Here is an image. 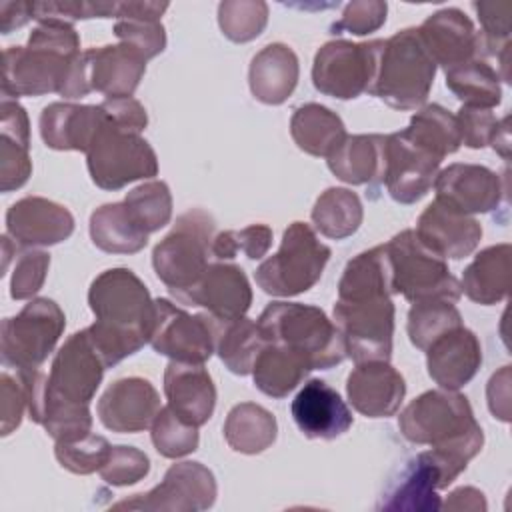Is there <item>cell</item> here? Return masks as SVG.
Segmentation results:
<instances>
[{"mask_svg": "<svg viewBox=\"0 0 512 512\" xmlns=\"http://www.w3.org/2000/svg\"><path fill=\"white\" fill-rule=\"evenodd\" d=\"M490 146L504 158H510V116H504L498 120V126L494 130V136L490 140Z\"/></svg>", "mask_w": 512, "mask_h": 512, "instance_id": "obj_64", "label": "cell"}, {"mask_svg": "<svg viewBox=\"0 0 512 512\" xmlns=\"http://www.w3.org/2000/svg\"><path fill=\"white\" fill-rule=\"evenodd\" d=\"M290 410L298 430L312 440H334L354 422L342 396L320 378L308 380L298 390Z\"/></svg>", "mask_w": 512, "mask_h": 512, "instance_id": "obj_22", "label": "cell"}, {"mask_svg": "<svg viewBox=\"0 0 512 512\" xmlns=\"http://www.w3.org/2000/svg\"><path fill=\"white\" fill-rule=\"evenodd\" d=\"M434 76L436 64L418 28H404L384 40L370 96L396 110H416L426 102Z\"/></svg>", "mask_w": 512, "mask_h": 512, "instance_id": "obj_4", "label": "cell"}, {"mask_svg": "<svg viewBox=\"0 0 512 512\" xmlns=\"http://www.w3.org/2000/svg\"><path fill=\"white\" fill-rule=\"evenodd\" d=\"M82 56L90 90L108 98L132 96L146 72V58L122 42L88 48Z\"/></svg>", "mask_w": 512, "mask_h": 512, "instance_id": "obj_27", "label": "cell"}, {"mask_svg": "<svg viewBox=\"0 0 512 512\" xmlns=\"http://www.w3.org/2000/svg\"><path fill=\"white\" fill-rule=\"evenodd\" d=\"M334 324L340 330L346 356L356 364L368 360H390L394 304L388 296L336 300Z\"/></svg>", "mask_w": 512, "mask_h": 512, "instance_id": "obj_11", "label": "cell"}, {"mask_svg": "<svg viewBox=\"0 0 512 512\" xmlns=\"http://www.w3.org/2000/svg\"><path fill=\"white\" fill-rule=\"evenodd\" d=\"M216 478L200 462L172 464L164 480L146 494H134L130 500L114 504V508L128 510H170V512H196L206 510L216 502Z\"/></svg>", "mask_w": 512, "mask_h": 512, "instance_id": "obj_14", "label": "cell"}, {"mask_svg": "<svg viewBox=\"0 0 512 512\" xmlns=\"http://www.w3.org/2000/svg\"><path fill=\"white\" fill-rule=\"evenodd\" d=\"M66 326L64 312L50 298H32L0 328L2 362L16 370L40 368L58 344Z\"/></svg>", "mask_w": 512, "mask_h": 512, "instance_id": "obj_9", "label": "cell"}, {"mask_svg": "<svg viewBox=\"0 0 512 512\" xmlns=\"http://www.w3.org/2000/svg\"><path fill=\"white\" fill-rule=\"evenodd\" d=\"M272 244V228L266 224H250L242 230L218 232L212 242L214 260H232L238 252L250 260H260Z\"/></svg>", "mask_w": 512, "mask_h": 512, "instance_id": "obj_47", "label": "cell"}, {"mask_svg": "<svg viewBox=\"0 0 512 512\" xmlns=\"http://www.w3.org/2000/svg\"><path fill=\"white\" fill-rule=\"evenodd\" d=\"M0 114H2V124H0L2 136H8L20 142L22 146L30 148V122H28L26 110L14 98L2 96Z\"/></svg>", "mask_w": 512, "mask_h": 512, "instance_id": "obj_59", "label": "cell"}, {"mask_svg": "<svg viewBox=\"0 0 512 512\" xmlns=\"http://www.w3.org/2000/svg\"><path fill=\"white\" fill-rule=\"evenodd\" d=\"M510 244H496L484 248L464 268L460 290L476 304H498L510 290Z\"/></svg>", "mask_w": 512, "mask_h": 512, "instance_id": "obj_32", "label": "cell"}, {"mask_svg": "<svg viewBox=\"0 0 512 512\" xmlns=\"http://www.w3.org/2000/svg\"><path fill=\"white\" fill-rule=\"evenodd\" d=\"M388 6L380 0H356L346 4L342 18L332 26L334 32H350L356 36L370 34L386 22Z\"/></svg>", "mask_w": 512, "mask_h": 512, "instance_id": "obj_54", "label": "cell"}, {"mask_svg": "<svg viewBox=\"0 0 512 512\" xmlns=\"http://www.w3.org/2000/svg\"><path fill=\"white\" fill-rule=\"evenodd\" d=\"M488 408L494 418L508 422L510 420V366H502L496 374H492L488 388Z\"/></svg>", "mask_w": 512, "mask_h": 512, "instance_id": "obj_60", "label": "cell"}, {"mask_svg": "<svg viewBox=\"0 0 512 512\" xmlns=\"http://www.w3.org/2000/svg\"><path fill=\"white\" fill-rule=\"evenodd\" d=\"M400 132L412 144L430 152L438 160H444L448 154H454L462 146L456 116L440 104L422 106L410 118V124Z\"/></svg>", "mask_w": 512, "mask_h": 512, "instance_id": "obj_38", "label": "cell"}, {"mask_svg": "<svg viewBox=\"0 0 512 512\" xmlns=\"http://www.w3.org/2000/svg\"><path fill=\"white\" fill-rule=\"evenodd\" d=\"M28 146L0 136V190L10 192L24 186L32 174V162Z\"/></svg>", "mask_w": 512, "mask_h": 512, "instance_id": "obj_55", "label": "cell"}, {"mask_svg": "<svg viewBox=\"0 0 512 512\" xmlns=\"http://www.w3.org/2000/svg\"><path fill=\"white\" fill-rule=\"evenodd\" d=\"M160 396L150 380L128 376L112 382L98 400V418L104 428L134 434L152 426L160 412Z\"/></svg>", "mask_w": 512, "mask_h": 512, "instance_id": "obj_18", "label": "cell"}, {"mask_svg": "<svg viewBox=\"0 0 512 512\" xmlns=\"http://www.w3.org/2000/svg\"><path fill=\"white\" fill-rule=\"evenodd\" d=\"M458 326H462V316L448 300L414 302L406 324L408 338L418 350H426L436 338Z\"/></svg>", "mask_w": 512, "mask_h": 512, "instance_id": "obj_42", "label": "cell"}, {"mask_svg": "<svg viewBox=\"0 0 512 512\" xmlns=\"http://www.w3.org/2000/svg\"><path fill=\"white\" fill-rule=\"evenodd\" d=\"M278 424L272 412L254 402L236 404L224 422L228 446L240 454H260L276 440Z\"/></svg>", "mask_w": 512, "mask_h": 512, "instance_id": "obj_37", "label": "cell"}, {"mask_svg": "<svg viewBox=\"0 0 512 512\" xmlns=\"http://www.w3.org/2000/svg\"><path fill=\"white\" fill-rule=\"evenodd\" d=\"M34 18V2H0V32L8 34Z\"/></svg>", "mask_w": 512, "mask_h": 512, "instance_id": "obj_61", "label": "cell"}, {"mask_svg": "<svg viewBox=\"0 0 512 512\" xmlns=\"http://www.w3.org/2000/svg\"><path fill=\"white\" fill-rule=\"evenodd\" d=\"M450 484L452 482L448 480L438 458L432 454V450H426L402 466L400 474L384 492L378 508L400 512H436L442 506L438 490L448 488Z\"/></svg>", "mask_w": 512, "mask_h": 512, "instance_id": "obj_19", "label": "cell"}, {"mask_svg": "<svg viewBox=\"0 0 512 512\" xmlns=\"http://www.w3.org/2000/svg\"><path fill=\"white\" fill-rule=\"evenodd\" d=\"M384 246L394 294H402L412 304L422 300H460V282L450 274L446 260L426 248L414 230L398 232Z\"/></svg>", "mask_w": 512, "mask_h": 512, "instance_id": "obj_6", "label": "cell"}, {"mask_svg": "<svg viewBox=\"0 0 512 512\" xmlns=\"http://www.w3.org/2000/svg\"><path fill=\"white\" fill-rule=\"evenodd\" d=\"M168 8L166 2H118L116 4V18L122 16H138V18H152L160 20L164 10Z\"/></svg>", "mask_w": 512, "mask_h": 512, "instance_id": "obj_63", "label": "cell"}, {"mask_svg": "<svg viewBox=\"0 0 512 512\" xmlns=\"http://www.w3.org/2000/svg\"><path fill=\"white\" fill-rule=\"evenodd\" d=\"M330 172L346 184L384 182L386 164V136L382 134H354L346 136L342 144L326 158Z\"/></svg>", "mask_w": 512, "mask_h": 512, "instance_id": "obj_30", "label": "cell"}, {"mask_svg": "<svg viewBox=\"0 0 512 512\" xmlns=\"http://www.w3.org/2000/svg\"><path fill=\"white\" fill-rule=\"evenodd\" d=\"M150 438L156 452L164 458H182L198 448V428L180 420L170 406H162L150 426Z\"/></svg>", "mask_w": 512, "mask_h": 512, "instance_id": "obj_45", "label": "cell"}, {"mask_svg": "<svg viewBox=\"0 0 512 512\" xmlns=\"http://www.w3.org/2000/svg\"><path fill=\"white\" fill-rule=\"evenodd\" d=\"M418 34L436 66L444 70L474 60L480 54L478 32L472 20L458 8H444L430 14Z\"/></svg>", "mask_w": 512, "mask_h": 512, "instance_id": "obj_25", "label": "cell"}, {"mask_svg": "<svg viewBox=\"0 0 512 512\" xmlns=\"http://www.w3.org/2000/svg\"><path fill=\"white\" fill-rule=\"evenodd\" d=\"M150 346L170 360L204 364L216 352V322L210 314H188L166 298H156Z\"/></svg>", "mask_w": 512, "mask_h": 512, "instance_id": "obj_13", "label": "cell"}, {"mask_svg": "<svg viewBox=\"0 0 512 512\" xmlns=\"http://www.w3.org/2000/svg\"><path fill=\"white\" fill-rule=\"evenodd\" d=\"M28 46L44 48L60 56L74 58L80 54V38L70 22L64 20H38V26L28 38Z\"/></svg>", "mask_w": 512, "mask_h": 512, "instance_id": "obj_53", "label": "cell"}, {"mask_svg": "<svg viewBox=\"0 0 512 512\" xmlns=\"http://www.w3.org/2000/svg\"><path fill=\"white\" fill-rule=\"evenodd\" d=\"M26 410V396L18 378L10 374L0 376V434L8 436L20 426Z\"/></svg>", "mask_w": 512, "mask_h": 512, "instance_id": "obj_57", "label": "cell"}, {"mask_svg": "<svg viewBox=\"0 0 512 512\" xmlns=\"http://www.w3.org/2000/svg\"><path fill=\"white\" fill-rule=\"evenodd\" d=\"M310 216L322 236L342 240L360 228L364 210L356 192L348 188H328L314 202Z\"/></svg>", "mask_w": 512, "mask_h": 512, "instance_id": "obj_41", "label": "cell"}, {"mask_svg": "<svg viewBox=\"0 0 512 512\" xmlns=\"http://www.w3.org/2000/svg\"><path fill=\"white\" fill-rule=\"evenodd\" d=\"M50 268V254L24 248L16 254V264L10 280V296L14 300H30L44 284Z\"/></svg>", "mask_w": 512, "mask_h": 512, "instance_id": "obj_51", "label": "cell"}, {"mask_svg": "<svg viewBox=\"0 0 512 512\" xmlns=\"http://www.w3.org/2000/svg\"><path fill=\"white\" fill-rule=\"evenodd\" d=\"M184 304L202 306L216 320L242 318L252 304V288L236 264L214 262L204 276L180 298Z\"/></svg>", "mask_w": 512, "mask_h": 512, "instance_id": "obj_21", "label": "cell"}, {"mask_svg": "<svg viewBox=\"0 0 512 512\" xmlns=\"http://www.w3.org/2000/svg\"><path fill=\"white\" fill-rule=\"evenodd\" d=\"M110 442L104 436L88 434L76 442H56L54 456L62 468L72 474L100 472L110 456Z\"/></svg>", "mask_w": 512, "mask_h": 512, "instance_id": "obj_49", "label": "cell"}, {"mask_svg": "<svg viewBox=\"0 0 512 512\" xmlns=\"http://www.w3.org/2000/svg\"><path fill=\"white\" fill-rule=\"evenodd\" d=\"M400 434L412 444H428L450 482L482 450L484 432L466 396L456 390H428L398 416Z\"/></svg>", "mask_w": 512, "mask_h": 512, "instance_id": "obj_2", "label": "cell"}, {"mask_svg": "<svg viewBox=\"0 0 512 512\" xmlns=\"http://www.w3.org/2000/svg\"><path fill=\"white\" fill-rule=\"evenodd\" d=\"M78 56L68 58L32 46L6 48L2 96L16 100L18 96H42L48 92H60L64 78Z\"/></svg>", "mask_w": 512, "mask_h": 512, "instance_id": "obj_15", "label": "cell"}, {"mask_svg": "<svg viewBox=\"0 0 512 512\" xmlns=\"http://www.w3.org/2000/svg\"><path fill=\"white\" fill-rule=\"evenodd\" d=\"M392 272L386 246H374L348 260L340 282L338 300H362L374 296H392Z\"/></svg>", "mask_w": 512, "mask_h": 512, "instance_id": "obj_35", "label": "cell"}, {"mask_svg": "<svg viewBox=\"0 0 512 512\" xmlns=\"http://www.w3.org/2000/svg\"><path fill=\"white\" fill-rule=\"evenodd\" d=\"M164 394L170 410L186 424L198 428L212 418L216 386L204 364L170 360L164 370Z\"/></svg>", "mask_w": 512, "mask_h": 512, "instance_id": "obj_28", "label": "cell"}, {"mask_svg": "<svg viewBox=\"0 0 512 512\" xmlns=\"http://www.w3.org/2000/svg\"><path fill=\"white\" fill-rule=\"evenodd\" d=\"M122 202L146 234H152L170 222L172 194L168 184L162 180H150L136 186Z\"/></svg>", "mask_w": 512, "mask_h": 512, "instance_id": "obj_43", "label": "cell"}, {"mask_svg": "<svg viewBox=\"0 0 512 512\" xmlns=\"http://www.w3.org/2000/svg\"><path fill=\"white\" fill-rule=\"evenodd\" d=\"M150 472L148 456L134 446H112L110 456L100 468L104 482L112 486H130Z\"/></svg>", "mask_w": 512, "mask_h": 512, "instance_id": "obj_52", "label": "cell"}, {"mask_svg": "<svg viewBox=\"0 0 512 512\" xmlns=\"http://www.w3.org/2000/svg\"><path fill=\"white\" fill-rule=\"evenodd\" d=\"M100 106L108 114L110 122L116 124L118 128L126 130V132L140 134L146 128V124H148V116H146L144 106L136 98H132V96L106 98Z\"/></svg>", "mask_w": 512, "mask_h": 512, "instance_id": "obj_58", "label": "cell"}, {"mask_svg": "<svg viewBox=\"0 0 512 512\" xmlns=\"http://www.w3.org/2000/svg\"><path fill=\"white\" fill-rule=\"evenodd\" d=\"M424 352L430 378L444 390L468 384L482 364L480 340L464 324L436 338Z\"/></svg>", "mask_w": 512, "mask_h": 512, "instance_id": "obj_26", "label": "cell"}, {"mask_svg": "<svg viewBox=\"0 0 512 512\" xmlns=\"http://www.w3.org/2000/svg\"><path fill=\"white\" fill-rule=\"evenodd\" d=\"M256 324L264 342L282 344L302 354L314 370H328L346 358L340 330L318 306L272 302Z\"/></svg>", "mask_w": 512, "mask_h": 512, "instance_id": "obj_3", "label": "cell"}, {"mask_svg": "<svg viewBox=\"0 0 512 512\" xmlns=\"http://www.w3.org/2000/svg\"><path fill=\"white\" fill-rule=\"evenodd\" d=\"M290 134L296 146L310 154L328 158L348 136L342 118L322 104H304L290 118Z\"/></svg>", "mask_w": 512, "mask_h": 512, "instance_id": "obj_33", "label": "cell"}, {"mask_svg": "<svg viewBox=\"0 0 512 512\" xmlns=\"http://www.w3.org/2000/svg\"><path fill=\"white\" fill-rule=\"evenodd\" d=\"M434 190L436 200L468 216L496 210L506 194L500 174L480 164L460 162L438 172Z\"/></svg>", "mask_w": 512, "mask_h": 512, "instance_id": "obj_17", "label": "cell"}, {"mask_svg": "<svg viewBox=\"0 0 512 512\" xmlns=\"http://www.w3.org/2000/svg\"><path fill=\"white\" fill-rule=\"evenodd\" d=\"M88 304L96 316L86 328L106 366H114L150 342L156 306L144 282L128 268L98 274L88 290Z\"/></svg>", "mask_w": 512, "mask_h": 512, "instance_id": "obj_1", "label": "cell"}, {"mask_svg": "<svg viewBox=\"0 0 512 512\" xmlns=\"http://www.w3.org/2000/svg\"><path fill=\"white\" fill-rule=\"evenodd\" d=\"M40 426L56 442H76L90 434L92 414L88 404L46 402L42 408Z\"/></svg>", "mask_w": 512, "mask_h": 512, "instance_id": "obj_46", "label": "cell"}, {"mask_svg": "<svg viewBox=\"0 0 512 512\" xmlns=\"http://www.w3.org/2000/svg\"><path fill=\"white\" fill-rule=\"evenodd\" d=\"M444 510H474V512H484L486 510V498L480 490L472 486H462L456 488L454 492L448 494L446 502L440 506Z\"/></svg>", "mask_w": 512, "mask_h": 512, "instance_id": "obj_62", "label": "cell"}, {"mask_svg": "<svg viewBox=\"0 0 512 512\" xmlns=\"http://www.w3.org/2000/svg\"><path fill=\"white\" fill-rule=\"evenodd\" d=\"M106 368L108 366L94 348L86 328L74 332L58 348L52 360L38 416L34 422L40 424L42 408L46 402H70L90 406V400L94 398Z\"/></svg>", "mask_w": 512, "mask_h": 512, "instance_id": "obj_12", "label": "cell"}, {"mask_svg": "<svg viewBox=\"0 0 512 512\" xmlns=\"http://www.w3.org/2000/svg\"><path fill=\"white\" fill-rule=\"evenodd\" d=\"M298 72V58L290 46L280 42L268 44L250 62V92L264 104H282L294 92Z\"/></svg>", "mask_w": 512, "mask_h": 512, "instance_id": "obj_31", "label": "cell"}, {"mask_svg": "<svg viewBox=\"0 0 512 512\" xmlns=\"http://www.w3.org/2000/svg\"><path fill=\"white\" fill-rule=\"evenodd\" d=\"M74 216L68 208L42 196H26L6 212V234L24 248L54 246L70 238Z\"/></svg>", "mask_w": 512, "mask_h": 512, "instance_id": "obj_20", "label": "cell"}, {"mask_svg": "<svg viewBox=\"0 0 512 512\" xmlns=\"http://www.w3.org/2000/svg\"><path fill=\"white\" fill-rule=\"evenodd\" d=\"M214 232V218L200 208H192L180 214L174 228L154 246V272L176 300H180L212 264Z\"/></svg>", "mask_w": 512, "mask_h": 512, "instance_id": "obj_5", "label": "cell"}, {"mask_svg": "<svg viewBox=\"0 0 512 512\" xmlns=\"http://www.w3.org/2000/svg\"><path fill=\"white\" fill-rule=\"evenodd\" d=\"M86 164L92 182L102 190H120L134 180L158 174V158L148 140L118 128L108 114L86 150Z\"/></svg>", "mask_w": 512, "mask_h": 512, "instance_id": "obj_8", "label": "cell"}, {"mask_svg": "<svg viewBox=\"0 0 512 512\" xmlns=\"http://www.w3.org/2000/svg\"><path fill=\"white\" fill-rule=\"evenodd\" d=\"M384 40L350 42L330 40L314 56L312 82L314 88L338 100H354L370 94L382 52Z\"/></svg>", "mask_w": 512, "mask_h": 512, "instance_id": "obj_10", "label": "cell"}, {"mask_svg": "<svg viewBox=\"0 0 512 512\" xmlns=\"http://www.w3.org/2000/svg\"><path fill=\"white\" fill-rule=\"evenodd\" d=\"M440 162L430 152L412 144L402 132L386 136L384 184L392 200L414 204L424 198L438 176Z\"/></svg>", "mask_w": 512, "mask_h": 512, "instance_id": "obj_16", "label": "cell"}, {"mask_svg": "<svg viewBox=\"0 0 512 512\" xmlns=\"http://www.w3.org/2000/svg\"><path fill=\"white\" fill-rule=\"evenodd\" d=\"M216 352L224 366L238 374H252L258 352L266 344L258 324L246 316L236 320H216Z\"/></svg>", "mask_w": 512, "mask_h": 512, "instance_id": "obj_39", "label": "cell"}, {"mask_svg": "<svg viewBox=\"0 0 512 512\" xmlns=\"http://www.w3.org/2000/svg\"><path fill=\"white\" fill-rule=\"evenodd\" d=\"M114 34L122 44L140 52L146 60L158 56L166 48V32L160 20L122 16L116 18Z\"/></svg>", "mask_w": 512, "mask_h": 512, "instance_id": "obj_50", "label": "cell"}, {"mask_svg": "<svg viewBox=\"0 0 512 512\" xmlns=\"http://www.w3.org/2000/svg\"><path fill=\"white\" fill-rule=\"evenodd\" d=\"M310 370L314 368L302 354L282 344L266 342L252 366V378L256 388L266 396L284 398L304 380Z\"/></svg>", "mask_w": 512, "mask_h": 512, "instance_id": "obj_34", "label": "cell"}, {"mask_svg": "<svg viewBox=\"0 0 512 512\" xmlns=\"http://www.w3.org/2000/svg\"><path fill=\"white\" fill-rule=\"evenodd\" d=\"M446 86L462 106L492 110L502 100L498 72L484 60H468L448 68Z\"/></svg>", "mask_w": 512, "mask_h": 512, "instance_id": "obj_40", "label": "cell"}, {"mask_svg": "<svg viewBox=\"0 0 512 512\" xmlns=\"http://www.w3.org/2000/svg\"><path fill=\"white\" fill-rule=\"evenodd\" d=\"M346 394L356 412L368 418H388L398 412L406 382L388 360H368L348 374Z\"/></svg>", "mask_w": 512, "mask_h": 512, "instance_id": "obj_23", "label": "cell"}, {"mask_svg": "<svg viewBox=\"0 0 512 512\" xmlns=\"http://www.w3.org/2000/svg\"><path fill=\"white\" fill-rule=\"evenodd\" d=\"M472 8L480 20V54L500 56L502 50L510 48V14L512 2H474Z\"/></svg>", "mask_w": 512, "mask_h": 512, "instance_id": "obj_48", "label": "cell"}, {"mask_svg": "<svg viewBox=\"0 0 512 512\" xmlns=\"http://www.w3.org/2000/svg\"><path fill=\"white\" fill-rule=\"evenodd\" d=\"M330 254L312 226L292 222L282 234L278 252L256 268V284L272 296L302 294L320 280Z\"/></svg>", "mask_w": 512, "mask_h": 512, "instance_id": "obj_7", "label": "cell"}, {"mask_svg": "<svg viewBox=\"0 0 512 512\" xmlns=\"http://www.w3.org/2000/svg\"><path fill=\"white\" fill-rule=\"evenodd\" d=\"M268 22V4L260 0H226L218 6V24L232 42H250Z\"/></svg>", "mask_w": 512, "mask_h": 512, "instance_id": "obj_44", "label": "cell"}, {"mask_svg": "<svg viewBox=\"0 0 512 512\" xmlns=\"http://www.w3.org/2000/svg\"><path fill=\"white\" fill-rule=\"evenodd\" d=\"M90 238L96 248L110 254H136L148 244V234L136 224L124 202L104 204L92 212Z\"/></svg>", "mask_w": 512, "mask_h": 512, "instance_id": "obj_36", "label": "cell"}, {"mask_svg": "<svg viewBox=\"0 0 512 512\" xmlns=\"http://www.w3.org/2000/svg\"><path fill=\"white\" fill-rule=\"evenodd\" d=\"M460 140L468 148H484L490 144L494 130L498 126V118L484 108L462 106L456 114Z\"/></svg>", "mask_w": 512, "mask_h": 512, "instance_id": "obj_56", "label": "cell"}, {"mask_svg": "<svg viewBox=\"0 0 512 512\" xmlns=\"http://www.w3.org/2000/svg\"><path fill=\"white\" fill-rule=\"evenodd\" d=\"M416 236L434 254L460 260L476 250L482 238V226L474 216L462 214L434 198L416 222Z\"/></svg>", "mask_w": 512, "mask_h": 512, "instance_id": "obj_24", "label": "cell"}, {"mask_svg": "<svg viewBox=\"0 0 512 512\" xmlns=\"http://www.w3.org/2000/svg\"><path fill=\"white\" fill-rule=\"evenodd\" d=\"M104 122L106 112L100 104L52 102L40 114V136L52 150H78L86 154Z\"/></svg>", "mask_w": 512, "mask_h": 512, "instance_id": "obj_29", "label": "cell"}]
</instances>
